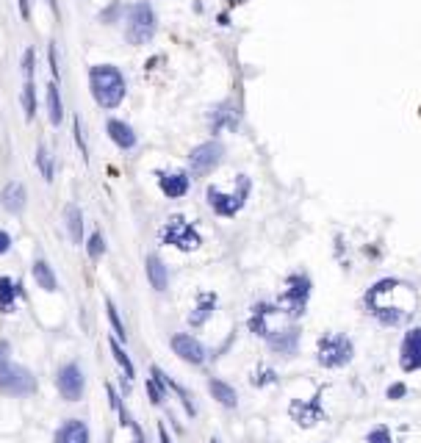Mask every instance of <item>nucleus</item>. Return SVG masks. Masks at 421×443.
<instances>
[{
    "label": "nucleus",
    "mask_w": 421,
    "mask_h": 443,
    "mask_svg": "<svg viewBox=\"0 0 421 443\" xmlns=\"http://www.w3.org/2000/svg\"><path fill=\"white\" fill-rule=\"evenodd\" d=\"M402 288V280H393V277H385V280H377L369 294H366V308L371 311V316L388 327L393 324H402L413 316V308L415 302H393V294Z\"/></svg>",
    "instance_id": "f257e3e1"
},
{
    "label": "nucleus",
    "mask_w": 421,
    "mask_h": 443,
    "mask_svg": "<svg viewBox=\"0 0 421 443\" xmlns=\"http://www.w3.org/2000/svg\"><path fill=\"white\" fill-rule=\"evenodd\" d=\"M89 86H92V95H95L97 106H103V108H117L122 103V97H125V78L111 64L92 67Z\"/></svg>",
    "instance_id": "f03ea898"
},
{
    "label": "nucleus",
    "mask_w": 421,
    "mask_h": 443,
    "mask_svg": "<svg viewBox=\"0 0 421 443\" xmlns=\"http://www.w3.org/2000/svg\"><path fill=\"white\" fill-rule=\"evenodd\" d=\"M155 34V12L147 0H139L128 9V26H125V39L130 45H147Z\"/></svg>",
    "instance_id": "7ed1b4c3"
},
{
    "label": "nucleus",
    "mask_w": 421,
    "mask_h": 443,
    "mask_svg": "<svg viewBox=\"0 0 421 443\" xmlns=\"http://www.w3.org/2000/svg\"><path fill=\"white\" fill-rule=\"evenodd\" d=\"M352 355H355V346H352V341H349L346 335H341V333L324 335V338L319 341V346H316V357H319V363H322L324 368H341V366H346V363L352 360Z\"/></svg>",
    "instance_id": "20e7f679"
},
{
    "label": "nucleus",
    "mask_w": 421,
    "mask_h": 443,
    "mask_svg": "<svg viewBox=\"0 0 421 443\" xmlns=\"http://www.w3.org/2000/svg\"><path fill=\"white\" fill-rule=\"evenodd\" d=\"M311 280H308V275H291L288 280H286V288H283V294H280V311L286 313V316H302L305 313V308H308V299H311Z\"/></svg>",
    "instance_id": "39448f33"
},
{
    "label": "nucleus",
    "mask_w": 421,
    "mask_h": 443,
    "mask_svg": "<svg viewBox=\"0 0 421 443\" xmlns=\"http://www.w3.org/2000/svg\"><path fill=\"white\" fill-rule=\"evenodd\" d=\"M161 242H164V244H169V247L186 250V253H191V250H197V247L202 244L199 233L188 225V222H186L183 216H172V219L166 222L164 230H161Z\"/></svg>",
    "instance_id": "423d86ee"
},
{
    "label": "nucleus",
    "mask_w": 421,
    "mask_h": 443,
    "mask_svg": "<svg viewBox=\"0 0 421 443\" xmlns=\"http://www.w3.org/2000/svg\"><path fill=\"white\" fill-rule=\"evenodd\" d=\"M247 194H250V177L239 175V191L236 194H222L217 186H210L208 188V202H210V208H214L219 216H236L244 208Z\"/></svg>",
    "instance_id": "0eeeda50"
},
{
    "label": "nucleus",
    "mask_w": 421,
    "mask_h": 443,
    "mask_svg": "<svg viewBox=\"0 0 421 443\" xmlns=\"http://www.w3.org/2000/svg\"><path fill=\"white\" fill-rule=\"evenodd\" d=\"M0 391L9 396H26L37 391V380L23 366H3L0 368Z\"/></svg>",
    "instance_id": "6e6552de"
},
{
    "label": "nucleus",
    "mask_w": 421,
    "mask_h": 443,
    "mask_svg": "<svg viewBox=\"0 0 421 443\" xmlns=\"http://www.w3.org/2000/svg\"><path fill=\"white\" fill-rule=\"evenodd\" d=\"M222 155H225V150H222L219 141H205V144L194 147L191 155H188V169H191V175L202 177V175H208V172H214V169L222 164Z\"/></svg>",
    "instance_id": "1a4fd4ad"
},
{
    "label": "nucleus",
    "mask_w": 421,
    "mask_h": 443,
    "mask_svg": "<svg viewBox=\"0 0 421 443\" xmlns=\"http://www.w3.org/2000/svg\"><path fill=\"white\" fill-rule=\"evenodd\" d=\"M399 363L404 371H418L421 368V327H413L402 338L399 349Z\"/></svg>",
    "instance_id": "9d476101"
},
{
    "label": "nucleus",
    "mask_w": 421,
    "mask_h": 443,
    "mask_svg": "<svg viewBox=\"0 0 421 443\" xmlns=\"http://www.w3.org/2000/svg\"><path fill=\"white\" fill-rule=\"evenodd\" d=\"M56 385H59V391H61V396H64L67 402H78L81 393H84V371H81L75 363H67V366L59 371Z\"/></svg>",
    "instance_id": "9b49d317"
},
{
    "label": "nucleus",
    "mask_w": 421,
    "mask_h": 443,
    "mask_svg": "<svg viewBox=\"0 0 421 443\" xmlns=\"http://www.w3.org/2000/svg\"><path fill=\"white\" fill-rule=\"evenodd\" d=\"M172 349H175V355H180V357H183L186 363H191V366L205 363V346H202L197 338L186 335V333H177V335L172 338Z\"/></svg>",
    "instance_id": "f8f14e48"
},
{
    "label": "nucleus",
    "mask_w": 421,
    "mask_h": 443,
    "mask_svg": "<svg viewBox=\"0 0 421 443\" xmlns=\"http://www.w3.org/2000/svg\"><path fill=\"white\" fill-rule=\"evenodd\" d=\"M266 341H269V349H272V352L288 357V355H294L297 346H300V330H297V327H286V330L269 333Z\"/></svg>",
    "instance_id": "ddd939ff"
},
{
    "label": "nucleus",
    "mask_w": 421,
    "mask_h": 443,
    "mask_svg": "<svg viewBox=\"0 0 421 443\" xmlns=\"http://www.w3.org/2000/svg\"><path fill=\"white\" fill-rule=\"evenodd\" d=\"M288 413L297 418V424L300 426H313V424H319V418H324V413H322V404H319V396H313V402H291V407H288Z\"/></svg>",
    "instance_id": "4468645a"
},
{
    "label": "nucleus",
    "mask_w": 421,
    "mask_h": 443,
    "mask_svg": "<svg viewBox=\"0 0 421 443\" xmlns=\"http://www.w3.org/2000/svg\"><path fill=\"white\" fill-rule=\"evenodd\" d=\"M158 183H161V191L169 199H177L188 191V177L183 172H164V175H158Z\"/></svg>",
    "instance_id": "2eb2a0df"
},
{
    "label": "nucleus",
    "mask_w": 421,
    "mask_h": 443,
    "mask_svg": "<svg viewBox=\"0 0 421 443\" xmlns=\"http://www.w3.org/2000/svg\"><path fill=\"white\" fill-rule=\"evenodd\" d=\"M56 443H89V426L78 418H70L59 432H56Z\"/></svg>",
    "instance_id": "dca6fc26"
},
{
    "label": "nucleus",
    "mask_w": 421,
    "mask_h": 443,
    "mask_svg": "<svg viewBox=\"0 0 421 443\" xmlns=\"http://www.w3.org/2000/svg\"><path fill=\"white\" fill-rule=\"evenodd\" d=\"M0 205H3L9 213H20L26 208V186L23 183H9L0 194Z\"/></svg>",
    "instance_id": "f3484780"
},
{
    "label": "nucleus",
    "mask_w": 421,
    "mask_h": 443,
    "mask_svg": "<svg viewBox=\"0 0 421 443\" xmlns=\"http://www.w3.org/2000/svg\"><path fill=\"white\" fill-rule=\"evenodd\" d=\"M108 136H111V141H114L117 147H122V150H133V147H136V133H133V128L125 125V122H119V119H108Z\"/></svg>",
    "instance_id": "a211bd4d"
},
{
    "label": "nucleus",
    "mask_w": 421,
    "mask_h": 443,
    "mask_svg": "<svg viewBox=\"0 0 421 443\" xmlns=\"http://www.w3.org/2000/svg\"><path fill=\"white\" fill-rule=\"evenodd\" d=\"M147 277H150V286L155 291H166V283H169V275H166V266L158 255H150L147 258Z\"/></svg>",
    "instance_id": "6ab92c4d"
},
{
    "label": "nucleus",
    "mask_w": 421,
    "mask_h": 443,
    "mask_svg": "<svg viewBox=\"0 0 421 443\" xmlns=\"http://www.w3.org/2000/svg\"><path fill=\"white\" fill-rule=\"evenodd\" d=\"M214 308H217V297H214V294H202V297H199V302H197V308H194V313L188 316V324H191V327L205 324V322H208V316L214 313Z\"/></svg>",
    "instance_id": "aec40b11"
},
{
    "label": "nucleus",
    "mask_w": 421,
    "mask_h": 443,
    "mask_svg": "<svg viewBox=\"0 0 421 443\" xmlns=\"http://www.w3.org/2000/svg\"><path fill=\"white\" fill-rule=\"evenodd\" d=\"M236 122H239V114L233 111V106H219V108H214V114H210V128L214 130H222V128H236Z\"/></svg>",
    "instance_id": "412c9836"
},
{
    "label": "nucleus",
    "mask_w": 421,
    "mask_h": 443,
    "mask_svg": "<svg viewBox=\"0 0 421 443\" xmlns=\"http://www.w3.org/2000/svg\"><path fill=\"white\" fill-rule=\"evenodd\" d=\"M275 308L272 305H266V302H261V305H255V311H253V316H250V330L255 333V335H261V338H266L269 335V327H266V316L272 313Z\"/></svg>",
    "instance_id": "4be33fe9"
},
{
    "label": "nucleus",
    "mask_w": 421,
    "mask_h": 443,
    "mask_svg": "<svg viewBox=\"0 0 421 443\" xmlns=\"http://www.w3.org/2000/svg\"><path fill=\"white\" fill-rule=\"evenodd\" d=\"M208 388H210V393H214V399H217L219 404H225V407H236L239 396H236V391H233L228 382H222V380H210V382H208Z\"/></svg>",
    "instance_id": "5701e85b"
},
{
    "label": "nucleus",
    "mask_w": 421,
    "mask_h": 443,
    "mask_svg": "<svg viewBox=\"0 0 421 443\" xmlns=\"http://www.w3.org/2000/svg\"><path fill=\"white\" fill-rule=\"evenodd\" d=\"M150 374H153V377L147 380L150 402H153V404H161V402H164V396H166V393H164V385H166V382H164V371H161L158 366H153V371H150Z\"/></svg>",
    "instance_id": "b1692460"
},
{
    "label": "nucleus",
    "mask_w": 421,
    "mask_h": 443,
    "mask_svg": "<svg viewBox=\"0 0 421 443\" xmlns=\"http://www.w3.org/2000/svg\"><path fill=\"white\" fill-rule=\"evenodd\" d=\"M20 294V286H14L9 277H0V311L12 313L14 308V297Z\"/></svg>",
    "instance_id": "393cba45"
},
{
    "label": "nucleus",
    "mask_w": 421,
    "mask_h": 443,
    "mask_svg": "<svg viewBox=\"0 0 421 443\" xmlns=\"http://www.w3.org/2000/svg\"><path fill=\"white\" fill-rule=\"evenodd\" d=\"M67 230H70V239H72L75 244H81L84 216H81V208H78V205H67Z\"/></svg>",
    "instance_id": "a878e982"
},
{
    "label": "nucleus",
    "mask_w": 421,
    "mask_h": 443,
    "mask_svg": "<svg viewBox=\"0 0 421 443\" xmlns=\"http://www.w3.org/2000/svg\"><path fill=\"white\" fill-rule=\"evenodd\" d=\"M34 277H37L39 288H45V291H56V288H59L56 275H53V269H50L45 261H37V264H34Z\"/></svg>",
    "instance_id": "bb28decb"
},
{
    "label": "nucleus",
    "mask_w": 421,
    "mask_h": 443,
    "mask_svg": "<svg viewBox=\"0 0 421 443\" xmlns=\"http://www.w3.org/2000/svg\"><path fill=\"white\" fill-rule=\"evenodd\" d=\"M48 108H50V122L59 125L61 117H64V106H61V97H59V86H56V83L48 86Z\"/></svg>",
    "instance_id": "cd10ccee"
},
{
    "label": "nucleus",
    "mask_w": 421,
    "mask_h": 443,
    "mask_svg": "<svg viewBox=\"0 0 421 443\" xmlns=\"http://www.w3.org/2000/svg\"><path fill=\"white\" fill-rule=\"evenodd\" d=\"M111 355H114L117 363L125 368V380H133V374H136V371H133V363H130V357L125 355V349H122L117 341H111Z\"/></svg>",
    "instance_id": "c85d7f7f"
},
{
    "label": "nucleus",
    "mask_w": 421,
    "mask_h": 443,
    "mask_svg": "<svg viewBox=\"0 0 421 443\" xmlns=\"http://www.w3.org/2000/svg\"><path fill=\"white\" fill-rule=\"evenodd\" d=\"M23 103H26V117L34 119V114H37V89H34L31 81H26V86H23Z\"/></svg>",
    "instance_id": "c756f323"
},
{
    "label": "nucleus",
    "mask_w": 421,
    "mask_h": 443,
    "mask_svg": "<svg viewBox=\"0 0 421 443\" xmlns=\"http://www.w3.org/2000/svg\"><path fill=\"white\" fill-rule=\"evenodd\" d=\"M37 164H39L45 180H53V158H50L48 147H39V150H37Z\"/></svg>",
    "instance_id": "7c9ffc66"
},
{
    "label": "nucleus",
    "mask_w": 421,
    "mask_h": 443,
    "mask_svg": "<svg viewBox=\"0 0 421 443\" xmlns=\"http://www.w3.org/2000/svg\"><path fill=\"white\" fill-rule=\"evenodd\" d=\"M106 308H108V319H111V327H114L117 338H119V341H125V338H128V333H125V327H122V322H119V313H117L114 302H106Z\"/></svg>",
    "instance_id": "2f4dec72"
},
{
    "label": "nucleus",
    "mask_w": 421,
    "mask_h": 443,
    "mask_svg": "<svg viewBox=\"0 0 421 443\" xmlns=\"http://www.w3.org/2000/svg\"><path fill=\"white\" fill-rule=\"evenodd\" d=\"M369 443H393L391 440V429L385 426V424H380V426H374L371 432H369V437H366Z\"/></svg>",
    "instance_id": "473e14b6"
},
{
    "label": "nucleus",
    "mask_w": 421,
    "mask_h": 443,
    "mask_svg": "<svg viewBox=\"0 0 421 443\" xmlns=\"http://www.w3.org/2000/svg\"><path fill=\"white\" fill-rule=\"evenodd\" d=\"M103 253H106V242H103V236H100V233H95V236L89 239V258H92V261H97Z\"/></svg>",
    "instance_id": "72a5a7b5"
},
{
    "label": "nucleus",
    "mask_w": 421,
    "mask_h": 443,
    "mask_svg": "<svg viewBox=\"0 0 421 443\" xmlns=\"http://www.w3.org/2000/svg\"><path fill=\"white\" fill-rule=\"evenodd\" d=\"M23 70H26V78L31 81V75H34V50H26V59H23Z\"/></svg>",
    "instance_id": "f704fd0d"
},
{
    "label": "nucleus",
    "mask_w": 421,
    "mask_h": 443,
    "mask_svg": "<svg viewBox=\"0 0 421 443\" xmlns=\"http://www.w3.org/2000/svg\"><path fill=\"white\" fill-rule=\"evenodd\" d=\"M404 393H407V388H404L402 382H396V385L388 388V399H399V396H404Z\"/></svg>",
    "instance_id": "c9c22d12"
},
{
    "label": "nucleus",
    "mask_w": 421,
    "mask_h": 443,
    "mask_svg": "<svg viewBox=\"0 0 421 443\" xmlns=\"http://www.w3.org/2000/svg\"><path fill=\"white\" fill-rule=\"evenodd\" d=\"M75 139H78V147H81V155L86 158V141H84V136H81V119H75Z\"/></svg>",
    "instance_id": "e433bc0d"
},
{
    "label": "nucleus",
    "mask_w": 421,
    "mask_h": 443,
    "mask_svg": "<svg viewBox=\"0 0 421 443\" xmlns=\"http://www.w3.org/2000/svg\"><path fill=\"white\" fill-rule=\"evenodd\" d=\"M9 247H12V239H9V233H3V230H0V255H3V253H9Z\"/></svg>",
    "instance_id": "4c0bfd02"
},
{
    "label": "nucleus",
    "mask_w": 421,
    "mask_h": 443,
    "mask_svg": "<svg viewBox=\"0 0 421 443\" xmlns=\"http://www.w3.org/2000/svg\"><path fill=\"white\" fill-rule=\"evenodd\" d=\"M108 399H111V407L119 413V410H122V402H119V396H117V391H114L111 385H108Z\"/></svg>",
    "instance_id": "58836bf2"
},
{
    "label": "nucleus",
    "mask_w": 421,
    "mask_h": 443,
    "mask_svg": "<svg viewBox=\"0 0 421 443\" xmlns=\"http://www.w3.org/2000/svg\"><path fill=\"white\" fill-rule=\"evenodd\" d=\"M6 360H9V344H6V341H0V368L6 366Z\"/></svg>",
    "instance_id": "ea45409f"
},
{
    "label": "nucleus",
    "mask_w": 421,
    "mask_h": 443,
    "mask_svg": "<svg viewBox=\"0 0 421 443\" xmlns=\"http://www.w3.org/2000/svg\"><path fill=\"white\" fill-rule=\"evenodd\" d=\"M130 429H133V443H144V432H141V426L136 421L130 424Z\"/></svg>",
    "instance_id": "a19ab883"
},
{
    "label": "nucleus",
    "mask_w": 421,
    "mask_h": 443,
    "mask_svg": "<svg viewBox=\"0 0 421 443\" xmlns=\"http://www.w3.org/2000/svg\"><path fill=\"white\" fill-rule=\"evenodd\" d=\"M158 437H161V443H172V437H169V432H166L164 424H158Z\"/></svg>",
    "instance_id": "79ce46f5"
},
{
    "label": "nucleus",
    "mask_w": 421,
    "mask_h": 443,
    "mask_svg": "<svg viewBox=\"0 0 421 443\" xmlns=\"http://www.w3.org/2000/svg\"><path fill=\"white\" fill-rule=\"evenodd\" d=\"M50 64H53V75H59V64H56V48H50Z\"/></svg>",
    "instance_id": "37998d69"
},
{
    "label": "nucleus",
    "mask_w": 421,
    "mask_h": 443,
    "mask_svg": "<svg viewBox=\"0 0 421 443\" xmlns=\"http://www.w3.org/2000/svg\"><path fill=\"white\" fill-rule=\"evenodd\" d=\"M48 3H50V9H53V12H56V0H48Z\"/></svg>",
    "instance_id": "c03bdc74"
},
{
    "label": "nucleus",
    "mask_w": 421,
    "mask_h": 443,
    "mask_svg": "<svg viewBox=\"0 0 421 443\" xmlns=\"http://www.w3.org/2000/svg\"><path fill=\"white\" fill-rule=\"evenodd\" d=\"M210 443H219V440H210Z\"/></svg>",
    "instance_id": "a18cd8bd"
}]
</instances>
